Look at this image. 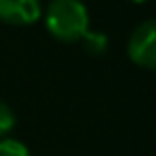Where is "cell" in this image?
<instances>
[{
  "instance_id": "6da1fadb",
  "label": "cell",
  "mask_w": 156,
  "mask_h": 156,
  "mask_svg": "<svg viewBox=\"0 0 156 156\" xmlns=\"http://www.w3.org/2000/svg\"><path fill=\"white\" fill-rule=\"evenodd\" d=\"M45 22L56 39L79 41L88 30V9L81 0H51Z\"/></svg>"
},
{
  "instance_id": "7a4b0ae2",
  "label": "cell",
  "mask_w": 156,
  "mask_h": 156,
  "mask_svg": "<svg viewBox=\"0 0 156 156\" xmlns=\"http://www.w3.org/2000/svg\"><path fill=\"white\" fill-rule=\"evenodd\" d=\"M128 56L135 64L156 71V20L139 24L128 39Z\"/></svg>"
},
{
  "instance_id": "3957f363",
  "label": "cell",
  "mask_w": 156,
  "mask_h": 156,
  "mask_svg": "<svg viewBox=\"0 0 156 156\" xmlns=\"http://www.w3.org/2000/svg\"><path fill=\"white\" fill-rule=\"evenodd\" d=\"M41 15L39 0H0V20L15 26L37 22Z\"/></svg>"
},
{
  "instance_id": "277c9868",
  "label": "cell",
  "mask_w": 156,
  "mask_h": 156,
  "mask_svg": "<svg viewBox=\"0 0 156 156\" xmlns=\"http://www.w3.org/2000/svg\"><path fill=\"white\" fill-rule=\"evenodd\" d=\"M81 45H83V49L88 51V54H92V56H101L105 49H107V37L103 34V32H98V30H86L83 34H81Z\"/></svg>"
},
{
  "instance_id": "5b68a950",
  "label": "cell",
  "mask_w": 156,
  "mask_h": 156,
  "mask_svg": "<svg viewBox=\"0 0 156 156\" xmlns=\"http://www.w3.org/2000/svg\"><path fill=\"white\" fill-rule=\"evenodd\" d=\"M0 156H30L28 147L17 139H0Z\"/></svg>"
},
{
  "instance_id": "8992f818",
  "label": "cell",
  "mask_w": 156,
  "mask_h": 156,
  "mask_svg": "<svg viewBox=\"0 0 156 156\" xmlns=\"http://www.w3.org/2000/svg\"><path fill=\"white\" fill-rule=\"evenodd\" d=\"M13 126H15V113H13V109L5 101H0V137L7 135Z\"/></svg>"
},
{
  "instance_id": "52a82bcc",
  "label": "cell",
  "mask_w": 156,
  "mask_h": 156,
  "mask_svg": "<svg viewBox=\"0 0 156 156\" xmlns=\"http://www.w3.org/2000/svg\"><path fill=\"white\" fill-rule=\"evenodd\" d=\"M133 2H145V0H133Z\"/></svg>"
}]
</instances>
